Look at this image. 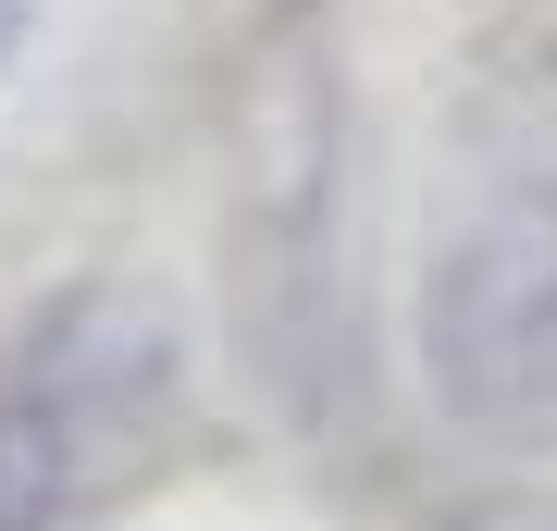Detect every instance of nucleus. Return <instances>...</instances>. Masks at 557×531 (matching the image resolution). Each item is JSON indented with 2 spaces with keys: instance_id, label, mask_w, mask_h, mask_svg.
<instances>
[{
  "instance_id": "f257e3e1",
  "label": "nucleus",
  "mask_w": 557,
  "mask_h": 531,
  "mask_svg": "<svg viewBox=\"0 0 557 531\" xmlns=\"http://www.w3.org/2000/svg\"><path fill=\"white\" fill-rule=\"evenodd\" d=\"M223 334L285 445L347 457L372 433V321L347 273V99L322 38H285L248 87L236 198H223Z\"/></svg>"
},
{
  "instance_id": "f03ea898",
  "label": "nucleus",
  "mask_w": 557,
  "mask_h": 531,
  "mask_svg": "<svg viewBox=\"0 0 557 531\" xmlns=\"http://www.w3.org/2000/svg\"><path fill=\"white\" fill-rule=\"evenodd\" d=\"M409 383L471 457L557 445V87H483L409 260Z\"/></svg>"
},
{
  "instance_id": "7ed1b4c3",
  "label": "nucleus",
  "mask_w": 557,
  "mask_h": 531,
  "mask_svg": "<svg viewBox=\"0 0 557 531\" xmlns=\"http://www.w3.org/2000/svg\"><path fill=\"white\" fill-rule=\"evenodd\" d=\"M112 507L87 420L62 408V383L38 358H0V531H87Z\"/></svg>"
},
{
  "instance_id": "20e7f679",
  "label": "nucleus",
  "mask_w": 557,
  "mask_h": 531,
  "mask_svg": "<svg viewBox=\"0 0 557 531\" xmlns=\"http://www.w3.org/2000/svg\"><path fill=\"white\" fill-rule=\"evenodd\" d=\"M446 531H557V494L496 482V494H471V507H446Z\"/></svg>"
},
{
  "instance_id": "39448f33",
  "label": "nucleus",
  "mask_w": 557,
  "mask_h": 531,
  "mask_svg": "<svg viewBox=\"0 0 557 531\" xmlns=\"http://www.w3.org/2000/svg\"><path fill=\"white\" fill-rule=\"evenodd\" d=\"M25 13H38V0H0V75H13V50H25Z\"/></svg>"
}]
</instances>
